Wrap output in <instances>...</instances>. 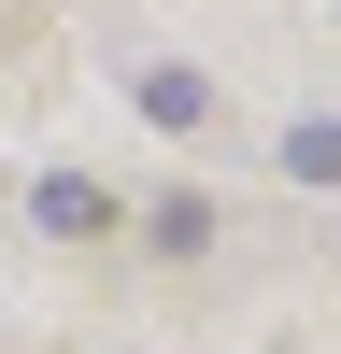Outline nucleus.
I'll use <instances>...</instances> for the list:
<instances>
[{
    "mask_svg": "<svg viewBox=\"0 0 341 354\" xmlns=\"http://www.w3.org/2000/svg\"><path fill=\"white\" fill-rule=\"evenodd\" d=\"M28 213H43L57 241H100V227H114V198L85 185V170H43V185H28Z\"/></svg>",
    "mask_w": 341,
    "mask_h": 354,
    "instance_id": "2",
    "label": "nucleus"
},
{
    "mask_svg": "<svg viewBox=\"0 0 341 354\" xmlns=\"http://www.w3.org/2000/svg\"><path fill=\"white\" fill-rule=\"evenodd\" d=\"M213 241V198H157V255H199Z\"/></svg>",
    "mask_w": 341,
    "mask_h": 354,
    "instance_id": "4",
    "label": "nucleus"
},
{
    "mask_svg": "<svg viewBox=\"0 0 341 354\" xmlns=\"http://www.w3.org/2000/svg\"><path fill=\"white\" fill-rule=\"evenodd\" d=\"M128 100L157 113V128H213V71H185V57H142V71H128Z\"/></svg>",
    "mask_w": 341,
    "mask_h": 354,
    "instance_id": "1",
    "label": "nucleus"
},
{
    "mask_svg": "<svg viewBox=\"0 0 341 354\" xmlns=\"http://www.w3.org/2000/svg\"><path fill=\"white\" fill-rule=\"evenodd\" d=\"M284 170H299V185H341V128H327V113H299V128H284Z\"/></svg>",
    "mask_w": 341,
    "mask_h": 354,
    "instance_id": "3",
    "label": "nucleus"
}]
</instances>
